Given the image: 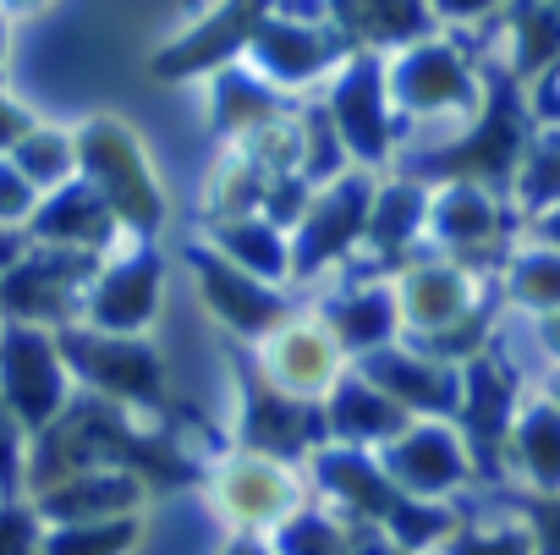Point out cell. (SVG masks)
I'll return each mask as SVG.
<instances>
[{
  "mask_svg": "<svg viewBox=\"0 0 560 555\" xmlns=\"http://www.w3.org/2000/svg\"><path fill=\"white\" fill-rule=\"evenodd\" d=\"M100 467L143 473L149 484H187L192 478V467L176 456V446L165 435H143L127 407L83 396V402H72L61 413V424H50L34 440L28 489L23 495H39V489H50V484H61L72 473H100Z\"/></svg>",
  "mask_w": 560,
  "mask_h": 555,
  "instance_id": "obj_1",
  "label": "cell"
},
{
  "mask_svg": "<svg viewBox=\"0 0 560 555\" xmlns=\"http://www.w3.org/2000/svg\"><path fill=\"white\" fill-rule=\"evenodd\" d=\"M78 132V171L83 182L105 198V209L116 215V226L138 242H149L160 226H165V187H160V171L138 138V127L127 116H89Z\"/></svg>",
  "mask_w": 560,
  "mask_h": 555,
  "instance_id": "obj_2",
  "label": "cell"
},
{
  "mask_svg": "<svg viewBox=\"0 0 560 555\" xmlns=\"http://www.w3.org/2000/svg\"><path fill=\"white\" fill-rule=\"evenodd\" d=\"M61 358L89 396L116 402L127 413H160L165 407V363L143 336H105L89 325H61L56 331Z\"/></svg>",
  "mask_w": 560,
  "mask_h": 555,
  "instance_id": "obj_3",
  "label": "cell"
},
{
  "mask_svg": "<svg viewBox=\"0 0 560 555\" xmlns=\"http://www.w3.org/2000/svg\"><path fill=\"white\" fill-rule=\"evenodd\" d=\"M105 253H78V247H28L7 275H0V320L12 325H78L83 298L94 287Z\"/></svg>",
  "mask_w": 560,
  "mask_h": 555,
  "instance_id": "obj_4",
  "label": "cell"
},
{
  "mask_svg": "<svg viewBox=\"0 0 560 555\" xmlns=\"http://www.w3.org/2000/svg\"><path fill=\"white\" fill-rule=\"evenodd\" d=\"M72 369L61 358L56 331L45 325H12L0 320V396L12 402V413L23 418V429L39 440L50 424H61V413L78 402L72 396Z\"/></svg>",
  "mask_w": 560,
  "mask_h": 555,
  "instance_id": "obj_5",
  "label": "cell"
},
{
  "mask_svg": "<svg viewBox=\"0 0 560 555\" xmlns=\"http://www.w3.org/2000/svg\"><path fill=\"white\" fill-rule=\"evenodd\" d=\"M380 176L352 165L336 182H319L314 198L303 204V220L292 226V275H319L347 258V247L369 242V215H374Z\"/></svg>",
  "mask_w": 560,
  "mask_h": 555,
  "instance_id": "obj_6",
  "label": "cell"
},
{
  "mask_svg": "<svg viewBox=\"0 0 560 555\" xmlns=\"http://www.w3.org/2000/svg\"><path fill=\"white\" fill-rule=\"evenodd\" d=\"M319 105L330 111V122H336L341 149H347L352 165H363V171H385L390 165V138H396L390 111L396 105H390V83H385V56L352 50L336 67V78L325 83V100Z\"/></svg>",
  "mask_w": 560,
  "mask_h": 555,
  "instance_id": "obj_7",
  "label": "cell"
},
{
  "mask_svg": "<svg viewBox=\"0 0 560 555\" xmlns=\"http://www.w3.org/2000/svg\"><path fill=\"white\" fill-rule=\"evenodd\" d=\"M522 154H527V111L511 94V83L494 78L472 132H462L451 149H434L423 160V182L429 187H440V182H478V187L483 182H505Z\"/></svg>",
  "mask_w": 560,
  "mask_h": 555,
  "instance_id": "obj_8",
  "label": "cell"
},
{
  "mask_svg": "<svg viewBox=\"0 0 560 555\" xmlns=\"http://www.w3.org/2000/svg\"><path fill=\"white\" fill-rule=\"evenodd\" d=\"M242 451L275 456V462H314L330 446L325 402H303L292 391L269 385L258 369H242V418H236Z\"/></svg>",
  "mask_w": 560,
  "mask_h": 555,
  "instance_id": "obj_9",
  "label": "cell"
},
{
  "mask_svg": "<svg viewBox=\"0 0 560 555\" xmlns=\"http://www.w3.org/2000/svg\"><path fill=\"white\" fill-rule=\"evenodd\" d=\"M209 500L236 533H264V528H287L303 517V484L292 462H275L258 451H236L209 467Z\"/></svg>",
  "mask_w": 560,
  "mask_h": 555,
  "instance_id": "obj_10",
  "label": "cell"
},
{
  "mask_svg": "<svg viewBox=\"0 0 560 555\" xmlns=\"http://www.w3.org/2000/svg\"><path fill=\"white\" fill-rule=\"evenodd\" d=\"M280 0H220V7L192 23L187 34H176L160 56H154V78L160 83H187V78H209L225 72L236 61H247L258 28L275 18Z\"/></svg>",
  "mask_w": 560,
  "mask_h": 555,
  "instance_id": "obj_11",
  "label": "cell"
},
{
  "mask_svg": "<svg viewBox=\"0 0 560 555\" xmlns=\"http://www.w3.org/2000/svg\"><path fill=\"white\" fill-rule=\"evenodd\" d=\"M187 269H192V287H198V303L214 325H225L231 336L242 342H269L280 325L292 320L287 298H280L269 281H258V275L236 269L231 258H220L214 247H198L187 253Z\"/></svg>",
  "mask_w": 560,
  "mask_h": 555,
  "instance_id": "obj_12",
  "label": "cell"
},
{
  "mask_svg": "<svg viewBox=\"0 0 560 555\" xmlns=\"http://www.w3.org/2000/svg\"><path fill=\"white\" fill-rule=\"evenodd\" d=\"M385 83H390V105L407 111V116H445V111H472L478 105V78L445 34L418 39L407 50H390L385 56Z\"/></svg>",
  "mask_w": 560,
  "mask_h": 555,
  "instance_id": "obj_13",
  "label": "cell"
},
{
  "mask_svg": "<svg viewBox=\"0 0 560 555\" xmlns=\"http://www.w3.org/2000/svg\"><path fill=\"white\" fill-rule=\"evenodd\" d=\"M396 303H401V331L423 342H440V336H456L462 325L478 320V281L462 258H418V264H401L396 275Z\"/></svg>",
  "mask_w": 560,
  "mask_h": 555,
  "instance_id": "obj_14",
  "label": "cell"
},
{
  "mask_svg": "<svg viewBox=\"0 0 560 555\" xmlns=\"http://www.w3.org/2000/svg\"><path fill=\"white\" fill-rule=\"evenodd\" d=\"M347 369L352 358L325 320H287L269 342H258V374L303 402H325Z\"/></svg>",
  "mask_w": 560,
  "mask_h": 555,
  "instance_id": "obj_15",
  "label": "cell"
},
{
  "mask_svg": "<svg viewBox=\"0 0 560 555\" xmlns=\"http://www.w3.org/2000/svg\"><path fill=\"white\" fill-rule=\"evenodd\" d=\"M352 369L363 380H374L401 413L412 418H456L462 413V369L423 352V347H374L363 358H352Z\"/></svg>",
  "mask_w": 560,
  "mask_h": 555,
  "instance_id": "obj_16",
  "label": "cell"
},
{
  "mask_svg": "<svg viewBox=\"0 0 560 555\" xmlns=\"http://www.w3.org/2000/svg\"><path fill=\"white\" fill-rule=\"evenodd\" d=\"M160 287H165V258L154 247H138L132 258H110L94 275L78 325L105 336H143L160 320Z\"/></svg>",
  "mask_w": 560,
  "mask_h": 555,
  "instance_id": "obj_17",
  "label": "cell"
},
{
  "mask_svg": "<svg viewBox=\"0 0 560 555\" xmlns=\"http://www.w3.org/2000/svg\"><path fill=\"white\" fill-rule=\"evenodd\" d=\"M352 56V45L330 28V23H303L292 12H280L258 28L247 61L275 83V89H303L314 78H336V67Z\"/></svg>",
  "mask_w": 560,
  "mask_h": 555,
  "instance_id": "obj_18",
  "label": "cell"
},
{
  "mask_svg": "<svg viewBox=\"0 0 560 555\" xmlns=\"http://www.w3.org/2000/svg\"><path fill=\"white\" fill-rule=\"evenodd\" d=\"M380 467L396 489L418 500H440L467 478V435H456L451 418H418L401 440L380 451Z\"/></svg>",
  "mask_w": 560,
  "mask_h": 555,
  "instance_id": "obj_19",
  "label": "cell"
},
{
  "mask_svg": "<svg viewBox=\"0 0 560 555\" xmlns=\"http://www.w3.org/2000/svg\"><path fill=\"white\" fill-rule=\"evenodd\" d=\"M154 484L143 473H121V467H100V473H72L34 500L39 522H121V517H143Z\"/></svg>",
  "mask_w": 560,
  "mask_h": 555,
  "instance_id": "obj_20",
  "label": "cell"
},
{
  "mask_svg": "<svg viewBox=\"0 0 560 555\" xmlns=\"http://www.w3.org/2000/svg\"><path fill=\"white\" fill-rule=\"evenodd\" d=\"M325 12H330V28L352 50H374V56H390L440 34L429 0H325Z\"/></svg>",
  "mask_w": 560,
  "mask_h": 555,
  "instance_id": "obj_21",
  "label": "cell"
},
{
  "mask_svg": "<svg viewBox=\"0 0 560 555\" xmlns=\"http://www.w3.org/2000/svg\"><path fill=\"white\" fill-rule=\"evenodd\" d=\"M325 418H330V446H352V451H369V446H390L401 440L418 418L401 413L374 380H363L358 369L341 374V385L325 396Z\"/></svg>",
  "mask_w": 560,
  "mask_h": 555,
  "instance_id": "obj_22",
  "label": "cell"
},
{
  "mask_svg": "<svg viewBox=\"0 0 560 555\" xmlns=\"http://www.w3.org/2000/svg\"><path fill=\"white\" fill-rule=\"evenodd\" d=\"M116 231H121L116 215L105 209V198H100L83 176H78L72 187L39 198V209H34V220H28V236H34L39 247H78V253H100Z\"/></svg>",
  "mask_w": 560,
  "mask_h": 555,
  "instance_id": "obj_23",
  "label": "cell"
},
{
  "mask_svg": "<svg viewBox=\"0 0 560 555\" xmlns=\"http://www.w3.org/2000/svg\"><path fill=\"white\" fill-rule=\"evenodd\" d=\"M292 100L287 89H275L253 61H236L225 72H214V100H209V127L225 138H253L275 122H287Z\"/></svg>",
  "mask_w": 560,
  "mask_h": 555,
  "instance_id": "obj_24",
  "label": "cell"
},
{
  "mask_svg": "<svg viewBox=\"0 0 560 555\" xmlns=\"http://www.w3.org/2000/svg\"><path fill=\"white\" fill-rule=\"evenodd\" d=\"M494 231H500V209H494L489 187H478V182H440L434 187L429 226H423V236L434 242V253L462 258L478 242H489Z\"/></svg>",
  "mask_w": 560,
  "mask_h": 555,
  "instance_id": "obj_25",
  "label": "cell"
},
{
  "mask_svg": "<svg viewBox=\"0 0 560 555\" xmlns=\"http://www.w3.org/2000/svg\"><path fill=\"white\" fill-rule=\"evenodd\" d=\"M209 247L220 258H231L236 269L258 275V281L280 287L292 275V236L287 226H275L269 215H231V220H209Z\"/></svg>",
  "mask_w": 560,
  "mask_h": 555,
  "instance_id": "obj_26",
  "label": "cell"
},
{
  "mask_svg": "<svg viewBox=\"0 0 560 555\" xmlns=\"http://www.w3.org/2000/svg\"><path fill=\"white\" fill-rule=\"evenodd\" d=\"M511 380L500 374V363L489 352H478L472 363H462V424H467V446L500 451L511 440Z\"/></svg>",
  "mask_w": 560,
  "mask_h": 555,
  "instance_id": "obj_27",
  "label": "cell"
},
{
  "mask_svg": "<svg viewBox=\"0 0 560 555\" xmlns=\"http://www.w3.org/2000/svg\"><path fill=\"white\" fill-rule=\"evenodd\" d=\"M429 198L434 193H429L423 176H390V182H380L374 215H369V247L385 253V258H401L423 236V226H429Z\"/></svg>",
  "mask_w": 560,
  "mask_h": 555,
  "instance_id": "obj_28",
  "label": "cell"
},
{
  "mask_svg": "<svg viewBox=\"0 0 560 555\" xmlns=\"http://www.w3.org/2000/svg\"><path fill=\"white\" fill-rule=\"evenodd\" d=\"M336 342L347 347V358H363L374 347H390L396 331H401V303H396V287H369V292H352V298H336L325 314H319Z\"/></svg>",
  "mask_w": 560,
  "mask_h": 555,
  "instance_id": "obj_29",
  "label": "cell"
},
{
  "mask_svg": "<svg viewBox=\"0 0 560 555\" xmlns=\"http://www.w3.org/2000/svg\"><path fill=\"white\" fill-rule=\"evenodd\" d=\"M7 160L39 187V198H50V193H61V187H72V182L83 176V171H78V132H61V127H50V122H39Z\"/></svg>",
  "mask_w": 560,
  "mask_h": 555,
  "instance_id": "obj_30",
  "label": "cell"
},
{
  "mask_svg": "<svg viewBox=\"0 0 560 555\" xmlns=\"http://www.w3.org/2000/svg\"><path fill=\"white\" fill-rule=\"evenodd\" d=\"M511 456L538 489H560V407H527L511 424Z\"/></svg>",
  "mask_w": 560,
  "mask_h": 555,
  "instance_id": "obj_31",
  "label": "cell"
},
{
  "mask_svg": "<svg viewBox=\"0 0 560 555\" xmlns=\"http://www.w3.org/2000/svg\"><path fill=\"white\" fill-rule=\"evenodd\" d=\"M505 23H511V50H516V78H533L560 61V7H549V0H511Z\"/></svg>",
  "mask_w": 560,
  "mask_h": 555,
  "instance_id": "obj_32",
  "label": "cell"
},
{
  "mask_svg": "<svg viewBox=\"0 0 560 555\" xmlns=\"http://www.w3.org/2000/svg\"><path fill=\"white\" fill-rule=\"evenodd\" d=\"M143 544V517L121 522H45L39 555H132Z\"/></svg>",
  "mask_w": 560,
  "mask_h": 555,
  "instance_id": "obj_33",
  "label": "cell"
},
{
  "mask_svg": "<svg viewBox=\"0 0 560 555\" xmlns=\"http://www.w3.org/2000/svg\"><path fill=\"white\" fill-rule=\"evenodd\" d=\"M505 292H511V303H522V309L560 314V247L516 253L511 269H505Z\"/></svg>",
  "mask_w": 560,
  "mask_h": 555,
  "instance_id": "obj_34",
  "label": "cell"
},
{
  "mask_svg": "<svg viewBox=\"0 0 560 555\" xmlns=\"http://www.w3.org/2000/svg\"><path fill=\"white\" fill-rule=\"evenodd\" d=\"M280 550L287 555H358V539L341 517H319V511H303L280 528Z\"/></svg>",
  "mask_w": 560,
  "mask_h": 555,
  "instance_id": "obj_35",
  "label": "cell"
},
{
  "mask_svg": "<svg viewBox=\"0 0 560 555\" xmlns=\"http://www.w3.org/2000/svg\"><path fill=\"white\" fill-rule=\"evenodd\" d=\"M28 456H34V435L23 429V418L12 413V402L0 396V484L7 489H28Z\"/></svg>",
  "mask_w": 560,
  "mask_h": 555,
  "instance_id": "obj_36",
  "label": "cell"
},
{
  "mask_svg": "<svg viewBox=\"0 0 560 555\" xmlns=\"http://www.w3.org/2000/svg\"><path fill=\"white\" fill-rule=\"evenodd\" d=\"M45 522L34 500H0V555H39Z\"/></svg>",
  "mask_w": 560,
  "mask_h": 555,
  "instance_id": "obj_37",
  "label": "cell"
},
{
  "mask_svg": "<svg viewBox=\"0 0 560 555\" xmlns=\"http://www.w3.org/2000/svg\"><path fill=\"white\" fill-rule=\"evenodd\" d=\"M34 209H39V187L12 160H0V226H7V231H28Z\"/></svg>",
  "mask_w": 560,
  "mask_h": 555,
  "instance_id": "obj_38",
  "label": "cell"
},
{
  "mask_svg": "<svg viewBox=\"0 0 560 555\" xmlns=\"http://www.w3.org/2000/svg\"><path fill=\"white\" fill-rule=\"evenodd\" d=\"M445 555H533V550H527V533L516 528H462L445 544Z\"/></svg>",
  "mask_w": 560,
  "mask_h": 555,
  "instance_id": "obj_39",
  "label": "cell"
},
{
  "mask_svg": "<svg viewBox=\"0 0 560 555\" xmlns=\"http://www.w3.org/2000/svg\"><path fill=\"white\" fill-rule=\"evenodd\" d=\"M34 127H39V116H34L18 94L0 89V160H7V154H12V149H18L28 132H34Z\"/></svg>",
  "mask_w": 560,
  "mask_h": 555,
  "instance_id": "obj_40",
  "label": "cell"
},
{
  "mask_svg": "<svg viewBox=\"0 0 560 555\" xmlns=\"http://www.w3.org/2000/svg\"><path fill=\"white\" fill-rule=\"evenodd\" d=\"M440 23H472V18H489L500 0H429Z\"/></svg>",
  "mask_w": 560,
  "mask_h": 555,
  "instance_id": "obj_41",
  "label": "cell"
},
{
  "mask_svg": "<svg viewBox=\"0 0 560 555\" xmlns=\"http://www.w3.org/2000/svg\"><path fill=\"white\" fill-rule=\"evenodd\" d=\"M50 7H56V0H0V18H39Z\"/></svg>",
  "mask_w": 560,
  "mask_h": 555,
  "instance_id": "obj_42",
  "label": "cell"
},
{
  "mask_svg": "<svg viewBox=\"0 0 560 555\" xmlns=\"http://www.w3.org/2000/svg\"><path fill=\"white\" fill-rule=\"evenodd\" d=\"M225 555H275V550H269L258 533H236V539L225 544Z\"/></svg>",
  "mask_w": 560,
  "mask_h": 555,
  "instance_id": "obj_43",
  "label": "cell"
},
{
  "mask_svg": "<svg viewBox=\"0 0 560 555\" xmlns=\"http://www.w3.org/2000/svg\"><path fill=\"white\" fill-rule=\"evenodd\" d=\"M7 50H12V18H0V67H7Z\"/></svg>",
  "mask_w": 560,
  "mask_h": 555,
  "instance_id": "obj_44",
  "label": "cell"
},
{
  "mask_svg": "<svg viewBox=\"0 0 560 555\" xmlns=\"http://www.w3.org/2000/svg\"><path fill=\"white\" fill-rule=\"evenodd\" d=\"M544 236H549V242H560V204L549 209V220H544Z\"/></svg>",
  "mask_w": 560,
  "mask_h": 555,
  "instance_id": "obj_45",
  "label": "cell"
},
{
  "mask_svg": "<svg viewBox=\"0 0 560 555\" xmlns=\"http://www.w3.org/2000/svg\"><path fill=\"white\" fill-rule=\"evenodd\" d=\"M544 336H549V342H555V352H560V314H555V320L544 325Z\"/></svg>",
  "mask_w": 560,
  "mask_h": 555,
  "instance_id": "obj_46",
  "label": "cell"
},
{
  "mask_svg": "<svg viewBox=\"0 0 560 555\" xmlns=\"http://www.w3.org/2000/svg\"><path fill=\"white\" fill-rule=\"evenodd\" d=\"M374 555H412V550H396L390 539H380V544H374Z\"/></svg>",
  "mask_w": 560,
  "mask_h": 555,
  "instance_id": "obj_47",
  "label": "cell"
},
{
  "mask_svg": "<svg viewBox=\"0 0 560 555\" xmlns=\"http://www.w3.org/2000/svg\"><path fill=\"white\" fill-rule=\"evenodd\" d=\"M549 7H560V0H549Z\"/></svg>",
  "mask_w": 560,
  "mask_h": 555,
  "instance_id": "obj_48",
  "label": "cell"
},
{
  "mask_svg": "<svg viewBox=\"0 0 560 555\" xmlns=\"http://www.w3.org/2000/svg\"><path fill=\"white\" fill-rule=\"evenodd\" d=\"M555 396H560V391H555Z\"/></svg>",
  "mask_w": 560,
  "mask_h": 555,
  "instance_id": "obj_49",
  "label": "cell"
}]
</instances>
